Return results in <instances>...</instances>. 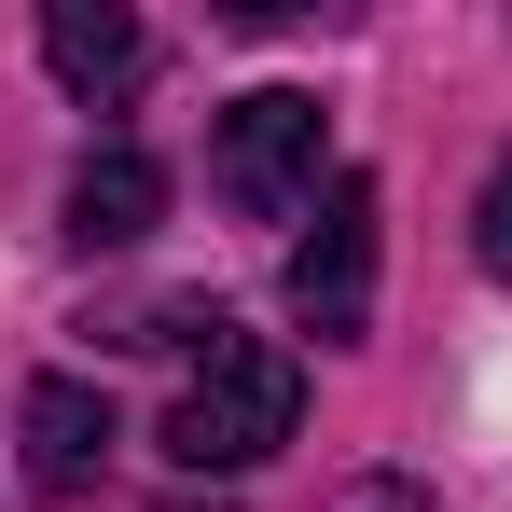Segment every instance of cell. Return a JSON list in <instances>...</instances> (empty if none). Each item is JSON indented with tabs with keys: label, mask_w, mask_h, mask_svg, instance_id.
<instances>
[{
	"label": "cell",
	"mask_w": 512,
	"mask_h": 512,
	"mask_svg": "<svg viewBox=\"0 0 512 512\" xmlns=\"http://www.w3.org/2000/svg\"><path fill=\"white\" fill-rule=\"evenodd\" d=\"M333 512H429V499H416V485H402V471H374V485H346Z\"/></svg>",
	"instance_id": "8"
},
{
	"label": "cell",
	"mask_w": 512,
	"mask_h": 512,
	"mask_svg": "<svg viewBox=\"0 0 512 512\" xmlns=\"http://www.w3.org/2000/svg\"><path fill=\"white\" fill-rule=\"evenodd\" d=\"M153 208H167V167L125 153V139H97L84 167H70V250H125V236H153Z\"/></svg>",
	"instance_id": "6"
},
{
	"label": "cell",
	"mask_w": 512,
	"mask_h": 512,
	"mask_svg": "<svg viewBox=\"0 0 512 512\" xmlns=\"http://www.w3.org/2000/svg\"><path fill=\"white\" fill-rule=\"evenodd\" d=\"M291 319L319 346L374 333V180H333V194H319V236L291 250Z\"/></svg>",
	"instance_id": "3"
},
{
	"label": "cell",
	"mask_w": 512,
	"mask_h": 512,
	"mask_svg": "<svg viewBox=\"0 0 512 512\" xmlns=\"http://www.w3.org/2000/svg\"><path fill=\"white\" fill-rule=\"evenodd\" d=\"M14 443H28V499H84L97 471H111V402H97L84 374H42L14 402Z\"/></svg>",
	"instance_id": "4"
},
{
	"label": "cell",
	"mask_w": 512,
	"mask_h": 512,
	"mask_svg": "<svg viewBox=\"0 0 512 512\" xmlns=\"http://www.w3.org/2000/svg\"><path fill=\"white\" fill-rule=\"evenodd\" d=\"M42 56H56L70 97H125L139 70H153V28L111 14V0H56V14H42Z\"/></svg>",
	"instance_id": "5"
},
{
	"label": "cell",
	"mask_w": 512,
	"mask_h": 512,
	"mask_svg": "<svg viewBox=\"0 0 512 512\" xmlns=\"http://www.w3.org/2000/svg\"><path fill=\"white\" fill-rule=\"evenodd\" d=\"M471 263H485V277H512V153L485 167V208H471Z\"/></svg>",
	"instance_id": "7"
},
{
	"label": "cell",
	"mask_w": 512,
	"mask_h": 512,
	"mask_svg": "<svg viewBox=\"0 0 512 512\" xmlns=\"http://www.w3.org/2000/svg\"><path fill=\"white\" fill-rule=\"evenodd\" d=\"M291 429H305V360L263 333H222L194 360V388L167 402V457L180 471H263Z\"/></svg>",
	"instance_id": "1"
},
{
	"label": "cell",
	"mask_w": 512,
	"mask_h": 512,
	"mask_svg": "<svg viewBox=\"0 0 512 512\" xmlns=\"http://www.w3.org/2000/svg\"><path fill=\"white\" fill-rule=\"evenodd\" d=\"M208 180H222V208L291 222V208L319 194V97H305V84L236 97V111H222V139H208Z\"/></svg>",
	"instance_id": "2"
}]
</instances>
